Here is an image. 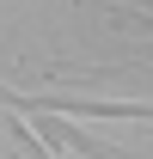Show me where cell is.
Here are the masks:
<instances>
[{
    "label": "cell",
    "instance_id": "6da1fadb",
    "mask_svg": "<svg viewBox=\"0 0 153 159\" xmlns=\"http://www.w3.org/2000/svg\"><path fill=\"white\" fill-rule=\"evenodd\" d=\"M6 141H12V159H49V153H43L49 141H43L37 129L19 116V110H6Z\"/></svg>",
    "mask_w": 153,
    "mask_h": 159
},
{
    "label": "cell",
    "instance_id": "7a4b0ae2",
    "mask_svg": "<svg viewBox=\"0 0 153 159\" xmlns=\"http://www.w3.org/2000/svg\"><path fill=\"white\" fill-rule=\"evenodd\" d=\"M116 25H129V31H147V37H153V12H116Z\"/></svg>",
    "mask_w": 153,
    "mask_h": 159
}]
</instances>
